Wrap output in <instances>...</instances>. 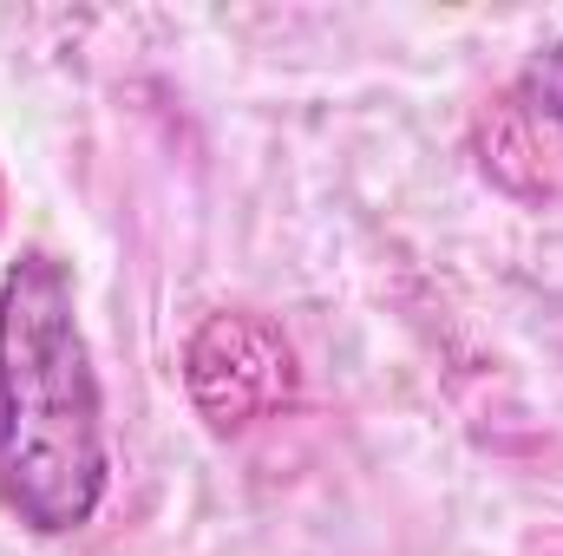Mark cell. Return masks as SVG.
<instances>
[{
    "label": "cell",
    "instance_id": "1",
    "mask_svg": "<svg viewBox=\"0 0 563 556\" xmlns=\"http://www.w3.org/2000/svg\"><path fill=\"white\" fill-rule=\"evenodd\" d=\"M106 407L73 276L20 249L0 276V511L33 537H73L106 498Z\"/></svg>",
    "mask_w": 563,
    "mask_h": 556
}]
</instances>
